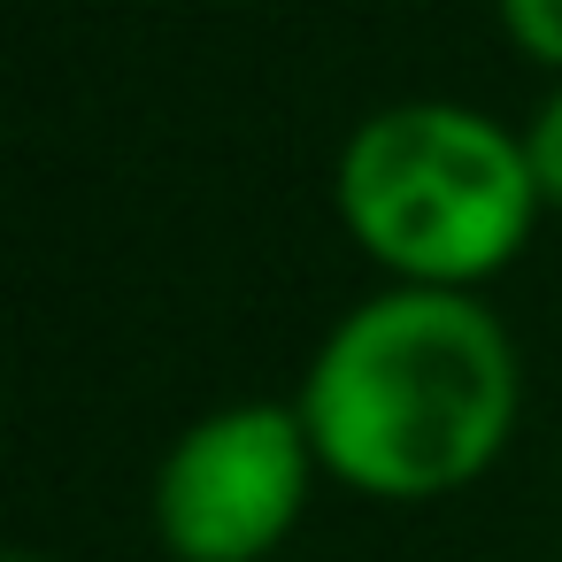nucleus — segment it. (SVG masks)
Wrapping results in <instances>:
<instances>
[{
	"mask_svg": "<svg viewBox=\"0 0 562 562\" xmlns=\"http://www.w3.org/2000/svg\"><path fill=\"white\" fill-rule=\"evenodd\" d=\"M293 408L324 477L370 501H439L501 462L524 362L477 293L385 285L324 331Z\"/></svg>",
	"mask_w": 562,
	"mask_h": 562,
	"instance_id": "nucleus-1",
	"label": "nucleus"
},
{
	"mask_svg": "<svg viewBox=\"0 0 562 562\" xmlns=\"http://www.w3.org/2000/svg\"><path fill=\"white\" fill-rule=\"evenodd\" d=\"M9 562H47V554H9Z\"/></svg>",
	"mask_w": 562,
	"mask_h": 562,
	"instance_id": "nucleus-6",
	"label": "nucleus"
},
{
	"mask_svg": "<svg viewBox=\"0 0 562 562\" xmlns=\"http://www.w3.org/2000/svg\"><path fill=\"white\" fill-rule=\"evenodd\" d=\"M316 470L293 401L209 408L155 470V539L170 562H262L301 524Z\"/></svg>",
	"mask_w": 562,
	"mask_h": 562,
	"instance_id": "nucleus-3",
	"label": "nucleus"
},
{
	"mask_svg": "<svg viewBox=\"0 0 562 562\" xmlns=\"http://www.w3.org/2000/svg\"><path fill=\"white\" fill-rule=\"evenodd\" d=\"M524 162H531V178H539V201L562 209V86L531 109V124H524Z\"/></svg>",
	"mask_w": 562,
	"mask_h": 562,
	"instance_id": "nucleus-5",
	"label": "nucleus"
},
{
	"mask_svg": "<svg viewBox=\"0 0 562 562\" xmlns=\"http://www.w3.org/2000/svg\"><path fill=\"white\" fill-rule=\"evenodd\" d=\"M331 209L393 285L470 293L524 255L547 201L524 132L462 101H393L347 132Z\"/></svg>",
	"mask_w": 562,
	"mask_h": 562,
	"instance_id": "nucleus-2",
	"label": "nucleus"
},
{
	"mask_svg": "<svg viewBox=\"0 0 562 562\" xmlns=\"http://www.w3.org/2000/svg\"><path fill=\"white\" fill-rule=\"evenodd\" d=\"M493 16H501V32L516 40L524 63L562 70V0H493Z\"/></svg>",
	"mask_w": 562,
	"mask_h": 562,
	"instance_id": "nucleus-4",
	"label": "nucleus"
}]
</instances>
